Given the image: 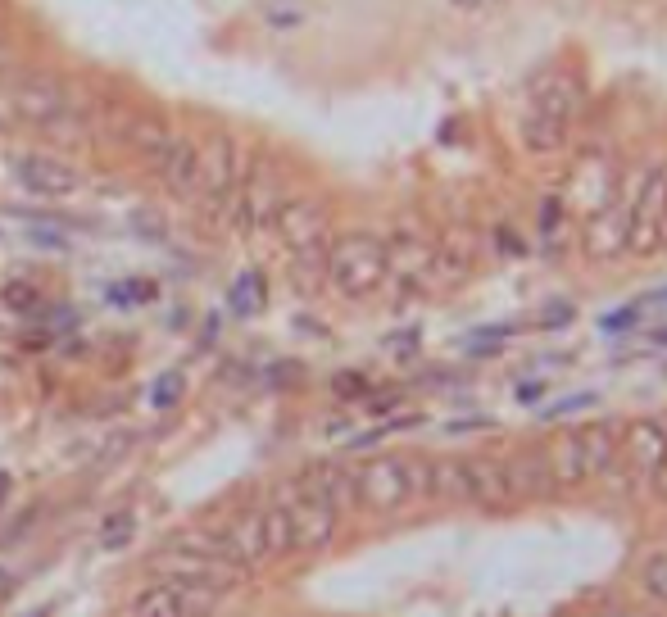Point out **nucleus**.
<instances>
[{
  "mask_svg": "<svg viewBox=\"0 0 667 617\" xmlns=\"http://www.w3.org/2000/svg\"><path fill=\"white\" fill-rule=\"evenodd\" d=\"M0 100L10 109L14 128H32L50 141H82L91 132L87 105L50 73H19L0 87Z\"/></svg>",
  "mask_w": 667,
  "mask_h": 617,
  "instance_id": "f257e3e1",
  "label": "nucleus"
},
{
  "mask_svg": "<svg viewBox=\"0 0 667 617\" xmlns=\"http://www.w3.org/2000/svg\"><path fill=\"white\" fill-rule=\"evenodd\" d=\"M581 105H586V91L572 73L550 69L531 82L527 96V114H522V146L536 150V155H550L568 141L572 123H577Z\"/></svg>",
  "mask_w": 667,
  "mask_h": 617,
  "instance_id": "f03ea898",
  "label": "nucleus"
},
{
  "mask_svg": "<svg viewBox=\"0 0 667 617\" xmlns=\"http://www.w3.org/2000/svg\"><path fill=\"white\" fill-rule=\"evenodd\" d=\"M354 477V504L373 513H395L418 495H432V463L427 459H400V454H377L359 463Z\"/></svg>",
  "mask_w": 667,
  "mask_h": 617,
  "instance_id": "7ed1b4c3",
  "label": "nucleus"
},
{
  "mask_svg": "<svg viewBox=\"0 0 667 617\" xmlns=\"http://www.w3.org/2000/svg\"><path fill=\"white\" fill-rule=\"evenodd\" d=\"M128 141L150 168L164 182L173 196H191L200 177V141H191L187 132L164 128L155 118H137L128 128Z\"/></svg>",
  "mask_w": 667,
  "mask_h": 617,
  "instance_id": "20e7f679",
  "label": "nucleus"
},
{
  "mask_svg": "<svg viewBox=\"0 0 667 617\" xmlns=\"http://www.w3.org/2000/svg\"><path fill=\"white\" fill-rule=\"evenodd\" d=\"M323 264L332 286L345 300H363V295H373L391 277V245L368 232H350L341 241H327Z\"/></svg>",
  "mask_w": 667,
  "mask_h": 617,
  "instance_id": "39448f33",
  "label": "nucleus"
},
{
  "mask_svg": "<svg viewBox=\"0 0 667 617\" xmlns=\"http://www.w3.org/2000/svg\"><path fill=\"white\" fill-rule=\"evenodd\" d=\"M667 236V168H649L636 177L627 205V250L636 255H658Z\"/></svg>",
  "mask_w": 667,
  "mask_h": 617,
  "instance_id": "423d86ee",
  "label": "nucleus"
},
{
  "mask_svg": "<svg viewBox=\"0 0 667 617\" xmlns=\"http://www.w3.org/2000/svg\"><path fill=\"white\" fill-rule=\"evenodd\" d=\"M241 177H246V168H241L236 146L223 141V137H214V141L200 146V177H196V191H191V196H196L209 214H232L236 191H241Z\"/></svg>",
  "mask_w": 667,
  "mask_h": 617,
  "instance_id": "0eeeda50",
  "label": "nucleus"
},
{
  "mask_svg": "<svg viewBox=\"0 0 667 617\" xmlns=\"http://www.w3.org/2000/svg\"><path fill=\"white\" fill-rule=\"evenodd\" d=\"M277 504H282L286 518H291L295 549H323V545H332L336 518H341V513H336L323 495H314L305 481H291V486L277 490Z\"/></svg>",
  "mask_w": 667,
  "mask_h": 617,
  "instance_id": "6e6552de",
  "label": "nucleus"
},
{
  "mask_svg": "<svg viewBox=\"0 0 667 617\" xmlns=\"http://www.w3.org/2000/svg\"><path fill=\"white\" fill-rule=\"evenodd\" d=\"M273 227L295 255H327L332 227H327V209L314 200H282L273 214Z\"/></svg>",
  "mask_w": 667,
  "mask_h": 617,
  "instance_id": "1a4fd4ad",
  "label": "nucleus"
},
{
  "mask_svg": "<svg viewBox=\"0 0 667 617\" xmlns=\"http://www.w3.org/2000/svg\"><path fill=\"white\" fill-rule=\"evenodd\" d=\"M150 568H155V577L168 581V586H205V590H227L236 581V572H241V568H232V563L182 554V549H164Z\"/></svg>",
  "mask_w": 667,
  "mask_h": 617,
  "instance_id": "9d476101",
  "label": "nucleus"
},
{
  "mask_svg": "<svg viewBox=\"0 0 667 617\" xmlns=\"http://www.w3.org/2000/svg\"><path fill=\"white\" fill-rule=\"evenodd\" d=\"M218 536H223L227 559H232L236 568H264V563H268V545H264V518H259V509H250V513H236V518H227L223 527H218Z\"/></svg>",
  "mask_w": 667,
  "mask_h": 617,
  "instance_id": "9b49d317",
  "label": "nucleus"
},
{
  "mask_svg": "<svg viewBox=\"0 0 667 617\" xmlns=\"http://www.w3.org/2000/svg\"><path fill=\"white\" fill-rule=\"evenodd\" d=\"M19 177L37 196H73L78 191V173L55 155H19Z\"/></svg>",
  "mask_w": 667,
  "mask_h": 617,
  "instance_id": "f8f14e48",
  "label": "nucleus"
},
{
  "mask_svg": "<svg viewBox=\"0 0 667 617\" xmlns=\"http://www.w3.org/2000/svg\"><path fill=\"white\" fill-rule=\"evenodd\" d=\"M622 450H627V463H631V468L645 472V477H654V468L667 459V431L658 427V422H636V427L627 431Z\"/></svg>",
  "mask_w": 667,
  "mask_h": 617,
  "instance_id": "ddd939ff",
  "label": "nucleus"
},
{
  "mask_svg": "<svg viewBox=\"0 0 667 617\" xmlns=\"http://www.w3.org/2000/svg\"><path fill=\"white\" fill-rule=\"evenodd\" d=\"M300 481H305L314 495H323L336 513L354 504V477H350V468H341V463H314V468H309Z\"/></svg>",
  "mask_w": 667,
  "mask_h": 617,
  "instance_id": "4468645a",
  "label": "nucleus"
},
{
  "mask_svg": "<svg viewBox=\"0 0 667 617\" xmlns=\"http://www.w3.org/2000/svg\"><path fill=\"white\" fill-rule=\"evenodd\" d=\"M472 486V504H504L509 500V481H504V463L495 459H463Z\"/></svg>",
  "mask_w": 667,
  "mask_h": 617,
  "instance_id": "2eb2a0df",
  "label": "nucleus"
},
{
  "mask_svg": "<svg viewBox=\"0 0 667 617\" xmlns=\"http://www.w3.org/2000/svg\"><path fill=\"white\" fill-rule=\"evenodd\" d=\"M581 450H586V472L599 477V472H609L613 459H618V431L595 422V427H581Z\"/></svg>",
  "mask_w": 667,
  "mask_h": 617,
  "instance_id": "dca6fc26",
  "label": "nucleus"
},
{
  "mask_svg": "<svg viewBox=\"0 0 667 617\" xmlns=\"http://www.w3.org/2000/svg\"><path fill=\"white\" fill-rule=\"evenodd\" d=\"M132 617H187V608H182V595H177V586H168V581H155L150 590H141V595L132 599Z\"/></svg>",
  "mask_w": 667,
  "mask_h": 617,
  "instance_id": "f3484780",
  "label": "nucleus"
},
{
  "mask_svg": "<svg viewBox=\"0 0 667 617\" xmlns=\"http://www.w3.org/2000/svg\"><path fill=\"white\" fill-rule=\"evenodd\" d=\"M432 495H441V500H472L463 459H436L432 463Z\"/></svg>",
  "mask_w": 667,
  "mask_h": 617,
  "instance_id": "a211bd4d",
  "label": "nucleus"
},
{
  "mask_svg": "<svg viewBox=\"0 0 667 617\" xmlns=\"http://www.w3.org/2000/svg\"><path fill=\"white\" fill-rule=\"evenodd\" d=\"M259 518H264V545H268V559H282V554H291L295 549V531H291V518H286L282 504H268V509H259Z\"/></svg>",
  "mask_w": 667,
  "mask_h": 617,
  "instance_id": "6ab92c4d",
  "label": "nucleus"
},
{
  "mask_svg": "<svg viewBox=\"0 0 667 617\" xmlns=\"http://www.w3.org/2000/svg\"><path fill=\"white\" fill-rule=\"evenodd\" d=\"M581 409H595V391H581V395H568V400H554L540 409V422H559V418H572Z\"/></svg>",
  "mask_w": 667,
  "mask_h": 617,
  "instance_id": "aec40b11",
  "label": "nucleus"
},
{
  "mask_svg": "<svg viewBox=\"0 0 667 617\" xmlns=\"http://www.w3.org/2000/svg\"><path fill=\"white\" fill-rule=\"evenodd\" d=\"M631 323H640V304H627L618 314H604L599 318V332H627Z\"/></svg>",
  "mask_w": 667,
  "mask_h": 617,
  "instance_id": "412c9836",
  "label": "nucleus"
},
{
  "mask_svg": "<svg viewBox=\"0 0 667 617\" xmlns=\"http://www.w3.org/2000/svg\"><path fill=\"white\" fill-rule=\"evenodd\" d=\"M645 586H649V595L663 599V604H667V554H663V559H654V563L645 568Z\"/></svg>",
  "mask_w": 667,
  "mask_h": 617,
  "instance_id": "4be33fe9",
  "label": "nucleus"
},
{
  "mask_svg": "<svg viewBox=\"0 0 667 617\" xmlns=\"http://www.w3.org/2000/svg\"><path fill=\"white\" fill-rule=\"evenodd\" d=\"M132 536V513H118V522H105V545H123Z\"/></svg>",
  "mask_w": 667,
  "mask_h": 617,
  "instance_id": "5701e85b",
  "label": "nucleus"
},
{
  "mask_svg": "<svg viewBox=\"0 0 667 617\" xmlns=\"http://www.w3.org/2000/svg\"><path fill=\"white\" fill-rule=\"evenodd\" d=\"M545 395V382H522L518 386V404H536Z\"/></svg>",
  "mask_w": 667,
  "mask_h": 617,
  "instance_id": "b1692460",
  "label": "nucleus"
},
{
  "mask_svg": "<svg viewBox=\"0 0 667 617\" xmlns=\"http://www.w3.org/2000/svg\"><path fill=\"white\" fill-rule=\"evenodd\" d=\"M336 391H341V395H363V377H336Z\"/></svg>",
  "mask_w": 667,
  "mask_h": 617,
  "instance_id": "393cba45",
  "label": "nucleus"
},
{
  "mask_svg": "<svg viewBox=\"0 0 667 617\" xmlns=\"http://www.w3.org/2000/svg\"><path fill=\"white\" fill-rule=\"evenodd\" d=\"M173 395H177V377H164V386L155 391V404H168Z\"/></svg>",
  "mask_w": 667,
  "mask_h": 617,
  "instance_id": "a878e982",
  "label": "nucleus"
},
{
  "mask_svg": "<svg viewBox=\"0 0 667 617\" xmlns=\"http://www.w3.org/2000/svg\"><path fill=\"white\" fill-rule=\"evenodd\" d=\"M14 586H19V577H14V572H10V568H5V563H0V599L10 595V590H14Z\"/></svg>",
  "mask_w": 667,
  "mask_h": 617,
  "instance_id": "bb28decb",
  "label": "nucleus"
},
{
  "mask_svg": "<svg viewBox=\"0 0 667 617\" xmlns=\"http://www.w3.org/2000/svg\"><path fill=\"white\" fill-rule=\"evenodd\" d=\"M654 490H658V495H663V500H667V459L654 468Z\"/></svg>",
  "mask_w": 667,
  "mask_h": 617,
  "instance_id": "cd10ccee",
  "label": "nucleus"
},
{
  "mask_svg": "<svg viewBox=\"0 0 667 617\" xmlns=\"http://www.w3.org/2000/svg\"><path fill=\"white\" fill-rule=\"evenodd\" d=\"M450 5H463V10H486V5H500V0H450Z\"/></svg>",
  "mask_w": 667,
  "mask_h": 617,
  "instance_id": "c85d7f7f",
  "label": "nucleus"
},
{
  "mask_svg": "<svg viewBox=\"0 0 667 617\" xmlns=\"http://www.w3.org/2000/svg\"><path fill=\"white\" fill-rule=\"evenodd\" d=\"M654 341H658V345H667V327H663V332H654Z\"/></svg>",
  "mask_w": 667,
  "mask_h": 617,
  "instance_id": "c756f323",
  "label": "nucleus"
},
{
  "mask_svg": "<svg viewBox=\"0 0 667 617\" xmlns=\"http://www.w3.org/2000/svg\"><path fill=\"white\" fill-rule=\"evenodd\" d=\"M609 617H622V613H609Z\"/></svg>",
  "mask_w": 667,
  "mask_h": 617,
  "instance_id": "7c9ffc66",
  "label": "nucleus"
},
{
  "mask_svg": "<svg viewBox=\"0 0 667 617\" xmlns=\"http://www.w3.org/2000/svg\"><path fill=\"white\" fill-rule=\"evenodd\" d=\"M0 490H5V481H0Z\"/></svg>",
  "mask_w": 667,
  "mask_h": 617,
  "instance_id": "2f4dec72",
  "label": "nucleus"
}]
</instances>
